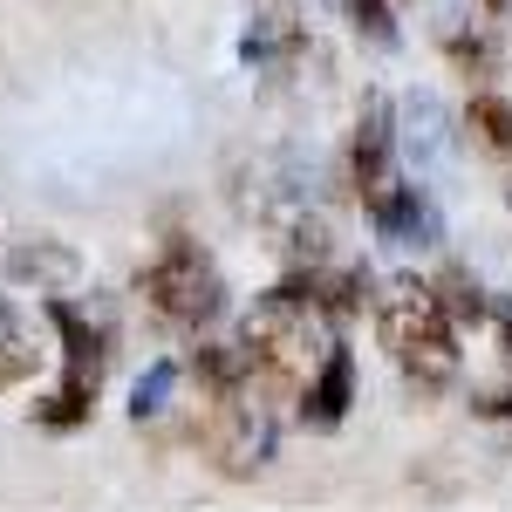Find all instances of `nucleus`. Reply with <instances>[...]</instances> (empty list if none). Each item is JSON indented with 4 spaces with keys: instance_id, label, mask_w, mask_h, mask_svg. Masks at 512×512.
Here are the masks:
<instances>
[{
    "instance_id": "obj_16",
    "label": "nucleus",
    "mask_w": 512,
    "mask_h": 512,
    "mask_svg": "<svg viewBox=\"0 0 512 512\" xmlns=\"http://www.w3.org/2000/svg\"><path fill=\"white\" fill-rule=\"evenodd\" d=\"M342 14H349L362 35L376 41V48H396V21H390V0H342Z\"/></svg>"
},
{
    "instance_id": "obj_6",
    "label": "nucleus",
    "mask_w": 512,
    "mask_h": 512,
    "mask_svg": "<svg viewBox=\"0 0 512 512\" xmlns=\"http://www.w3.org/2000/svg\"><path fill=\"white\" fill-rule=\"evenodd\" d=\"M390 151H396V117H390V96H369L362 103V117H355V137H349V185L355 198L369 205V198L390 185Z\"/></svg>"
},
{
    "instance_id": "obj_12",
    "label": "nucleus",
    "mask_w": 512,
    "mask_h": 512,
    "mask_svg": "<svg viewBox=\"0 0 512 512\" xmlns=\"http://www.w3.org/2000/svg\"><path fill=\"white\" fill-rule=\"evenodd\" d=\"M35 362H41V349H35V335H28V321H21V308L0 294V390L28 383Z\"/></svg>"
},
{
    "instance_id": "obj_2",
    "label": "nucleus",
    "mask_w": 512,
    "mask_h": 512,
    "mask_svg": "<svg viewBox=\"0 0 512 512\" xmlns=\"http://www.w3.org/2000/svg\"><path fill=\"white\" fill-rule=\"evenodd\" d=\"M376 328H383V349H390V362L403 369V383L417 396H444L451 383H458V328L437 315L431 287L417 274L390 280L383 294H376Z\"/></svg>"
},
{
    "instance_id": "obj_11",
    "label": "nucleus",
    "mask_w": 512,
    "mask_h": 512,
    "mask_svg": "<svg viewBox=\"0 0 512 512\" xmlns=\"http://www.w3.org/2000/svg\"><path fill=\"white\" fill-rule=\"evenodd\" d=\"M294 55H301V21L294 14H267V21L246 28V62L253 69H294Z\"/></svg>"
},
{
    "instance_id": "obj_8",
    "label": "nucleus",
    "mask_w": 512,
    "mask_h": 512,
    "mask_svg": "<svg viewBox=\"0 0 512 512\" xmlns=\"http://www.w3.org/2000/svg\"><path fill=\"white\" fill-rule=\"evenodd\" d=\"M301 424L308 431H335L342 417H349V403H355V355L342 349V342H328V355L315 362V376L301 383Z\"/></svg>"
},
{
    "instance_id": "obj_19",
    "label": "nucleus",
    "mask_w": 512,
    "mask_h": 512,
    "mask_svg": "<svg viewBox=\"0 0 512 512\" xmlns=\"http://www.w3.org/2000/svg\"><path fill=\"white\" fill-rule=\"evenodd\" d=\"M478 7H485V14H506V7H512V0H478Z\"/></svg>"
},
{
    "instance_id": "obj_4",
    "label": "nucleus",
    "mask_w": 512,
    "mask_h": 512,
    "mask_svg": "<svg viewBox=\"0 0 512 512\" xmlns=\"http://www.w3.org/2000/svg\"><path fill=\"white\" fill-rule=\"evenodd\" d=\"M41 315L62 342V383L35 403V424L41 431H82L96 417V396H103V369H110V335L82 315L69 294H48Z\"/></svg>"
},
{
    "instance_id": "obj_7",
    "label": "nucleus",
    "mask_w": 512,
    "mask_h": 512,
    "mask_svg": "<svg viewBox=\"0 0 512 512\" xmlns=\"http://www.w3.org/2000/svg\"><path fill=\"white\" fill-rule=\"evenodd\" d=\"M369 219H376V233L390 239V246H437V239H444L437 205L417 192V185H403V178H390L383 192L369 198Z\"/></svg>"
},
{
    "instance_id": "obj_3",
    "label": "nucleus",
    "mask_w": 512,
    "mask_h": 512,
    "mask_svg": "<svg viewBox=\"0 0 512 512\" xmlns=\"http://www.w3.org/2000/svg\"><path fill=\"white\" fill-rule=\"evenodd\" d=\"M198 444L219 478H260L280 444V403L253 376L233 390H198Z\"/></svg>"
},
{
    "instance_id": "obj_5",
    "label": "nucleus",
    "mask_w": 512,
    "mask_h": 512,
    "mask_svg": "<svg viewBox=\"0 0 512 512\" xmlns=\"http://www.w3.org/2000/svg\"><path fill=\"white\" fill-rule=\"evenodd\" d=\"M137 294H144V308L164 321V328H212V321L226 315V274H219V260L198 246V239L171 233L158 246V260L137 274Z\"/></svg>"
},
{
    "instance_id": "obj_10",
    "label": "nucleus",
    "mask_w": 512,
    "mask_h": 512,
    "mask_svg": "<svg viewBox=\"0 0 512 512\" xmlns=\"http://www.w3.org/2000/svg\"><path fill=\"white\" fill-rule=\"evenodd\" d=\"M437 301V315L451 321V328H485L492 321V294H485V280L472 274V267H444L437 280H424Z\"/></svg>"
},
{
    "instance_id": "obj_18",
    "label": "nucleus",
    "mask_w": 512,
    "mask_h": 512,
    "mask_svg": "<svg viewBox=\"0 0 512 512\" xmlns=\"http://www.w3.org/2000/svg\"><path fill=\"white\" fill-rule=\"evenodd\" d=\"M492 328H499V349L512 362V301H492Z\"/></svg>"
},
{
    "instance_id": "obj_15",
    "label": "nucleus",
    "mask_w": 512,
    "mask_h": 512,
    "mask_svg": "<svg viewBox=\"0 0 512 512\" xmlns=\"http://www.w3.org/2000/svg\"><path fill=\"white\" fill-rule=\"evenodd\" d=\"M178 376H185L178 362H151V369L137 376V390H130V417H137V424H144V417H158L164 403H171V383H178Z\"/></svg>"
},
{
    "instance_id": "obj_17",
    "label": "nucleus",
    "mask_w": 512,
    "mask_h": 512,
    "mask_svg": "<svg viewBox=\"0 0 512 512\" xmlns=\"http://www.w3.org/2000/svg\"><path fill=\"white\" fill-rule=\"evenodd\" d=\"M472 410L485 417V424H512V390H485V396H472Z\"/></svg>"
},
{
    "instance_id": "obj_14",
    "label": "nucleus",
    "mask_w": 512,
    "mask_h": 512,
    "mask_svg": "<svg viewBox=\"0 0 512 512\" xmlns=\"http://www.w3.org/2000/svg\"><path fill=\"white\" fill-rule=\"evenodd\" d=\"M444 55H451L458 76H472V82L499 76V41L485 35V28H451V35H444Z\"/></svg>"
},
{
    "instance_id": "obj_1",
    "label": "nucleus",
    "mask_w": 512,
    "mask_h": 512,
    "mask_svg": "<svg viewBox=\"0 0 512 512\" xmlns=\"http://www.w3.org/2000/svg\"><path fill=\"white\" fill-rule=\"evenodd\" d=\"M239 355H246V376L274 403L301 396V383L328 355V315L315 308V274H287L239 315Z\"/></svg>"
},
{
    "instance_id": "obj_13",
    "label": "nucleus",
    "mask_w": 512,
    "mask_h": 512,
    "mask_svg": "<svg viewBox=\"0 0 512 512\" xmlns=\"http://www.w3.org/2000/svg\"><path fill=\"white\" fill-rule=\"evenodd\" d=\"M465 130H472L492 158H512V96H499V89H478L472 103H465Z\"/></svg>"
},
{
    "instance_id": "obj_9",
    "label": "nucleus",
    "mask_w": 512,
    "mask_h": 512,
    "mask_svg": "<svg viewBox=\"0 0 512 512\" xmlns=\"http://www.w3.org/2000/svg\"><path fill=\"white\" fill-rule=\"evenodd\" d=\"M7 280H21V287H35V294H69L82 280V253L69 239H21V246L7 253Z\"/></svg>"
}]
</instances>
